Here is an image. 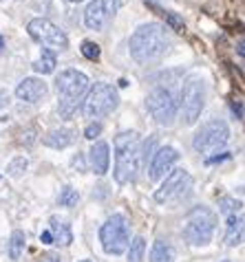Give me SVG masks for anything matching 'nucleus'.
Returning a JSON list of instances; mask_svg holds the SVG:
<instances>
[{"instance_id": "f8f14e48", "label": "nucleus", "mask_w": 245, "mask_h": 262, "mask_svg": "<svg viewBox=\"0 0 245 262\" xmlns=\"http://www.w3.org/2000/svg\"><path fill=\"white\" fill-rule=\"evenodd\" d=\"M190 185V177L188 172L183 170V167H179V170H170L166 181L161 183V187L155 192V201L157 203H168L172 199H177L179 194H181L186 187Z\"/></svg>"}, {"instance_id": "5701e85b", "label": "nucleus", "mask_w": 245, "mask_h": 262, "mask_svg": "<svg viewBox=\"0 0 245 262\" xmlns=\"http://www.w3.org/2000/svg\"><path fill=\"white\" fill-rule=\"evenodd\" d=\"M77 201H80V194H77L73 187H64L60 192V199H57V203H60L62 207H75Z\"/></svg>"}, {"instance_id": "c85d7f7f", "label": "nucleus", "mask_w": 245, "mask_h": 262, "mask_svg": "<svg viewBox=\"0 0 245 262\" xmlns=\"http://www.w3.org/2000/svg\"><path fill=\"white\" fill-rule=\"evenodd\" d=\"M230 159V152H221L219 157H210V159H206V163L208 165H212V163H219V161H228Z\"/></svg>"}, {"instance_id": "f704fd0d", "label": "nucleus", "mask_w": 245, "mask_h": 262, "mask_svg": "<svg viewBox=\"0 0 245 262\" xmlns=\"http://www.w3.org/2000/svg\"><path fill=\"white\" fill-rule=\"evenodd\" d=\"M80 262H93V260H80Z\"/></svg>"}, {"instance_id": "cd10ccee", "label": "nucleus", "mask_w": 245, "mask_h": 262, "mask_svg": "<svg viewBox=\"0 0 245 262\" xmlns=\"http://www.w3.org/2000/svg\"><path fill=\"white\" fill-rule=\"evenodd\" d=\"M99 135H102V123H99V121L89 123V126H86V130H84V137H86V139H95V137H99Z\"/></svg>"}, {"instance_id": "0eeeda50", "label": "nucleus", "mask_w": 245, "mask_h": 262, "mask_svg": "<svg viewBox=\"0 0 245 262\" xmlns=\"http://www.w3.org/2000/svg\"><path fill=\"white\" fill-rule=\"evenodd\" d=\"M230 139V128L226 121L221 119H212L208 121L206 126H201V130L194 135L192 139V148L199 152V155H210V152L223 148Z\"/></svg>"}, {"instance_id": "2eb2a0df", "label": "nucleus", "mask_w": 245, "mask_h": 262, "mask_svg": "<svg viewBox=\"0 0 245 262\" xmlns=\"http://www.w3.org/2000/svg\"><path fill=\"white\" fill-rule=\"evenodd\" d=\"M89 163L91 170L97 174V177H104L109 172V163H111V148L106 141H97L93 143V148L89 152Z\"/></svg>"}, {"instance_id": "6ab92c4d", "label": "nucleus", "mask_w": 245, "mask_h": 262, "mask_svg": "<svg viewBox=\"0 0 245 262\" xmlns=\"http://www.w3.org/2000/svg\"><path fill=\"white\" fill-rule=\"evenodd\" d=\"M175 260V251L168 243L164 240H155L153 249H150V262H172Z\"/></svg>"}, {"instance_id": "4468645a", "label": "nucleus", "mask_w": 245, "mask_h": 262, "mask_svg": "<svg viewBox=\"0 0 245 262\" xmlns=\"http://www.w3.org/2000/svg\"><path fill=\"white\" fill-rule=\"evenodd\" d=\"M45 95H47V84L38 77L23 79L16 89V97L23 99V101H29V104H35V101H40Z\"/></svg>"}, {"instance_id": "dca6fc26", "label": "nucleus", "mask_w": 245, "mask_h": 262, "mask_svg": "<svg viewBox=\"0 0 245 262\" xmlns=\"http://www.w3.org/2000/svg\"><path fill=\"white\" fill-rule=\"evenodd\" d=\"M226 245L228 247H236L243 243V214H230L228 216V225H226Z\"/></svg>"}, {"instance_id": "7c9ffc66", "label": "nucleus", "mask_w": 245, "mask_h": 262, "mask_svg": "<svg viewBox=\"0 0 245 262\" xmlns=\"http://www.w3.org/2000/svg\"><path fill=\"white\" fill-rule=\"evenodd\" d=\"M42 262H62V258H60V253L49 251V253H45V256H42Z\"/></svg>"}, {"instance_id": "2f4dec72", "label": "nucleus", "mask_w": 245, "mask_h": 262, "mask_svg": "<svg viewBox=\"0 0 245 262\" xmlns=\"http://www.w3.org/2000/svg\"><path fill=\"white\" fill-rule=\"evenodd\" d=\"M40 240H42L45 245H51V234H49V229H47V231H42V234H40Z\"/></svg>"}, {"instance_id": "7ed1b4c3", "label": "nucleus", "mask_w": 245, "mask_h": 262, "mask_svg": "<svg viewBox=\"0 0 245 262\" xmlns=\"http://www.w3.org/2000/svg\"><path fill=\"white\" fill-rule=\"evenodd\" d=\"M55 89H57V95H60L57 111H60L62 117H71L77 111L80 99L89 91V77L75 69H67L55 77Z\"/></svg>"}, {"instance_id": "f03ea898", "label": "nucleus", "mask_w": 245, "mask_h": 262, "mask_svg": "<svg viewBox=\"0 0 245 262\" xmlns=\"http://www.w3.org/2000/svg\"><path fill=\"white\" fill-rule=\"evenodd\" d=\"M115 181L119 185L135 181L141 161V137L135 130H126L115 137Z\"/></svg>"}, {"instance_id": "9b49d317", "label": "nucleus", "mask_w": 245, "mask_h": 262, "mask_svg": "<svg viewBox=\"0 0 245 262\" xmlns=\"http://www.w3.org/2000/svg\"><path fill=\"white\" fill-rule=\"evenodd\" d=\"M121 0H93L84 11V25L91 31H102V29L115 18L119 11Z\"/></svg>"}, {"instance_id": "c756f323", "label": "nucleus", "mask_w": 245, "mask_h": 262, "mask_svg": "<svg viewBox=\"0 0 245 262\" xmlns=\"http://www.w3.org/2000/svg\"><path fill=\"white\" fill-rule=\"evenodd\" d=\"M232 113H234V117L236 119H243V106H241V101H232Z\"/></svg>"}, {"instance_id": "b1692460", "label": "nucleus", "mask_w": 245, "mask_h": 262, "mask_svg": "<svg viewBox=\"0 0 245 262\" xmlns=\"http://www.w3.org/2000/svg\"><path fill=\"white\" fill-rule=\"evenodd\" d=\"M82 55L86 57V60H91V62H97L99 60V45H95V42H91V40H86V42H82Z\"/></svg>"}, {"instance_id": "f257e3e1", "label": "nucleus", "mask_w": 245, "mask_h": 262, "mask_svg": "<svg viewBox=\"0 0 245 262\" xmlns=\"http://www.w3.org/2000/svg\"><path fill=\"white\" fill-rule=\"evenodd\" d=\"M170 49V35L166 31V27L159 23H148L135 29V33L128 40V51L131 57L139 64L155 62L166 55V51Z\"/></svg>"}, {"instance_id": "20e7f679", "label": "nucleus", "mask_w": 245, "mask_h": 262, "mask_svg": "<svg viewBox=\"0 0 245 262\" xmlns=\"http://www.w3.org/2000/svg\"><path fill=\"white\" fill-rule=\"evenodd\" d=\"M217 229V214L206 205L192 207L183 221V238L192 247L208 245Z\"/></svg>"}, {"instance_id": "72a5a7b5", "label": "nucleus", "mask_w": 245, "mask_h": 262, "mask_svg": "<svg viewBox=\"0 0 245 262\" xmlns=\"http://www.w3.org/2000/svg\"><path fill=\"white\" fill-rule=\"evenodd\" d=\"M69 3H82V0H69Z\"/></svg>"}, {"instance_id": "39448f33", "label": "nucleus", "mask_w": 245, "mask_h": 262, "mask_svg": "<svg viewBox=\"0 0 245 262\" xmlns=\"http://www.w3.org/2000/svg\"><path fill=\"white\" fill-rule=\"evenodd\" d=\"M99 243L104 251L111 256H121L128 245H131V234H128V221L124 214H113L99 229Z\"/></svg>"}, {"instance_id": "9d476101", "label": "nucleus", "mask_w": 245, "mask_h": 262, "mask_svg": "<svg viewBox=\"0 0 245 262\" xmlns=\"http://www.w3.org/2000/svg\"><path fill=\"white\" fill-rule=\"evenodd\" d=\"M146 108L148 113L153 115V119L157 123H161V126H168V123L175 121L177 117V99L175 95L168 91V89H161V86H157L148 93L146 97Z\"/></svg>"}, {"instance_id": "a211bd4d", "label": "nucleus", "mask_w": 245, "mask_h": 262, "mask_svg": "<svg viewBox=\"0 0 245 262\" xmlns=\"http://www.w3.org/2000/svg\"><path fill=\"white\" fill-rule=\"evenodd\" d=\"M49 234H51V245L57 247H69L73 243V234H71V227L67 223H60L57 218H51V225H49Z\"/></svg>"}, {"instance_id": "6e6552de", "label": "nucleus", "mask_w": 245, "mask_h": 262, "mask_svg": "<svg viewBox=\"0 0 245 262\" xmlns=\"http://www.w3.org/2000/svg\"><path fill=\"white\" fill-rule=\"evenodd\" d=\"M27 31H29V35H31L35 42H40V45L47 47L49 51H64V49H69L67 33H64L60 27H55L51 20H47V18L29 20Z\"/></svg>"}, {"instance_id": "473e14b6", "label": "nucleus", "mask_w": 245, "mask_h": 262, "mask_svg": "<svg viewBox=\"0 0 245 262\" xmlns=\"http://www.w3.org/2000/svg\"><path fill=\"white\" fill-rule=\"evenodd\" d=\"M0 49H5V40H3V35H0Z\"/></svg>"}, {"instance_id": "1a4fd4ad", "label": "nucleus", "mask_w": 245, "mask_h": 262, "mask_svg": "<svg viewBox=\"0 0 245 262\" xmlns=\"http://www.w3.org/2000/svg\"><path fill=\"white\" fill-rule=\"evenodd\" d=\"M203 104H206L203 82L197 79V77H190L188 82L183 84V89H181V115H183L186 126L197 123L201 111H203Z\"/></svg>"}, {"instance_id": "bb28decb", "label": "nucleus", "mask_w": 245, "mask_h": 262, "mask_svg": "<svg viewBox=\"0 0 245 262\" xmlns=\"http://www.w3.org/2000/svg\"><path fill=\"white\" fill-rule=\"evenodd\" d=\"M221 212H226L228 216L241 212V203L234 201V199H221Z\"/></svg>"}, {"instance_id": "ddd939ff", "label": "nucleus", "mask_w": 245, "mask_h": 262, "mask_svg": "<svg viewBox=\"0 0 245 262\" xmlns=\"http://www.w3.org/2000/svg\"><path fill=\"white\" fill-rule=\"evenodd\" d=\"M179 159V152L175 148H170V145H166V148H159L157 150V155H153V161H150V174L148 179L150 181H159L166 177V172L172 170V165L177 163Z\"/></svg>"}, {"instance_id": "393cba45", "label": "nucleus", "mask_w": 245, "mask_h": 262, "mask_svg": "<svg viewBox=\"0 0 245 262\" xmlns=\"http://www.w3.org/2000/svg\"><path fill=\"white\" fill-rule=\"evenodd\" d=\"M27 167H29V161H27V159H25V157H18V159H13V161L9 163L7 172H9L11 177H20V174H23Z\"/></svg>"}, {"instance_id": "4be33fe9", "label": "nucleus", "mask_w": 245, "mask_h": 262, "mask_svg": "<svg viewBox=\"0 0 245 262\" xmlns=\"http://www.w3.org/2000/svg\"><path fill=\"white\" fill-rule=\"evenodd\" d=\"M128 262H141L144 260V253H146V240L141 236H137L131 245H128Z\"/></svg>"}, {"instance_id": "a878e982", "label": "nucleus", "mask_w": 245, "mask_h": 262, "mask_svg": "<svg viewBox=\"0 0 245 262\" xmlns=\"http://www.w3.org/2000/svg\"><path fill=\"white\" fill-rule=\"evenodd\" d=\"M166 16V23H168V27L172 29V31H177V33H183V29H186V25H183V20L177 16L175 11H166L164 13Z\"/></svg>"}, {"instance_id": "f3484780", "label": "nucleus", "mask_w": 245, "mask_h": 262, "mask_svg": "<svg viewBox=\"0 0 245 262\" xmlns=\"http://www.w3.org/2000/svg\"><path fill=\"white\" fill-rule=\"evenodd\" d=\"M75 139V133L69 128H57V130H51V133L45 135V139H42V143L47 145V148H53V150H62L67 148V145H71Z\"/></svg>"}, {"instance_id": "423d86ee", "label": "nucleus", "mask_w": 245, "mask_h": 262, "mask_svg": "<svg viewBox=\"0 0 245 262\" xmlns=\"http://www.w3.org/2000/svg\"><path fill=\"white\" fill-rule=\"evenodd\" d=\"M117 104H119L117 91H115L111 84H95L84 99L82 113L86 119L97 121V119L106 117L109 113H113L115 108H117Z\"/></svg>"}, {"instance_id": "412c9836", "label": "nucleus", "mask_w": 245, "mask_h": 262, "mask_svg": "<svg viewBox=\"0 0 245 262\" xmlns=\"http://www.w3.org/2000/svg\"><path fill=\"white\" fill-rule=\"evenodd\" d=\"M25 243H27L25 231H20V229L13 231L9 238V258L11 260H20V256H23V251H25Z\"/></svg>"}, {"instance_id": "aec40b11", "label": "nucleus", "mask_w": 245, "mask_h": 262, "mask_svg": "<svg viewBox=\"0 0 245 262\" xmlns=\"http://www.w3.org/2000/svg\"><path fill=\"white\" fill-rule=\"evenodd\" d=\"M55 67H57L55 53H53V51H49V49H45V51H42V55H40V60L33 64V71L40 73V75H49V73L55 71Z\"/></svg>"}]
</instances>
